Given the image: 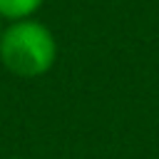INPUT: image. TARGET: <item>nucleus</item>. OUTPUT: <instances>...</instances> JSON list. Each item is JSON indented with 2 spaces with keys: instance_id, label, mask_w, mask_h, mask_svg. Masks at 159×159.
Wrapping results in <instances>:
<instances>
[{
  "instance_id": "nucleus-1",
  "label": "nucleus",
  "mask_w": 159,
  "mask_h": 159,
  "mask_svg": "<svg viewBox=\"0 0 159 159\" xmlns=\"http://www.w3.org/2000/svg\"><path fill=\"white\" fill-rule=\"evenodd\" d=\"M57 62V37L37 17L7 22L0 35V65L22 80L47 75Z\"/></svg>"
},
{
  "instance_id": "nucleus-2",
  "label": "nucleus",
  "mask_w": 159,
  "mask_h": 159,
  "mask_svg": "<svg viewBox=\"0 0 159 159\" xmlns=\"http://www.w3.org/2000/svg\"><path fill=\"white\" fill-rule=\"evenodd\" d=\"M42 5H45V0H0V20L15 22V20L35 17Z\"/></svg>"
},
{
  "instance_id": "nucleus-4",
  "label": "nucleus",
  "mask_w": 159,
  "mask_h": 159,
  "mask_svg": "<svg viewBox=\"0 0 159 159\" xmlns=\"http://www.w3.org/2000/svg\"><path fill=\"white\" fill-rule=\"evenodd\" d=\"M17 159H27V157H17Z\"/></svg>"
},
{
  "instance_id": "nucleus-3",
  "label": "nucleus",
  "mask_w": 159,
  "mask_h": 159,
  "mask_svg": "<svg viewBox=\"0 0 159 159\" xmlns=\"http://www.w3.org/2000/svg\"><path fill=\"white\" fill-rule=\"evenodd\" d=\"M2 30H5V22H2V20H0V35H2Z\"/></svg>"
}]
</instances>
